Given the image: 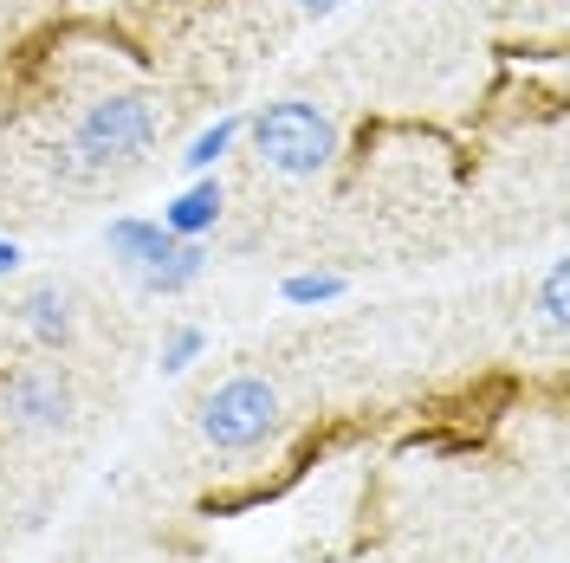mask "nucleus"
Wrapping results in <instances>:
<instances>
[{"instance_id": "obj_2", "label": "nucleus", "mask_w": 570, "mask_h": 563, "mask_svg": "<svg viewBox=\"0 0 570 563\" xmlns=\"http://www.w3.org/2000/svg\"><path fill=\"white\" fill-rule=\"evenodd\" d=\"M240 137H247L253 156L285 181L324 176V169L337 162V149H344L337 117H331L324 105H312V98H273V105H259Z\"/></svg>"}, {"instance_id": "obj_10", "label": "nucleus", "mask_w": 570, "mask_h": 563, "mask_svg": "<svg viewBox=\"0 0 570 563\" xmlns=\"http://www.w3.org/2000/svg\"><path fill=\"white\" fill-rule=\"evenodd\" d=\"M344 292H351V279L331 273V266H324V273H285L279 279V298L285 305H298V312H312V305H337Z\"/></svg>"}, {"instance_id": "obj_1", "label": "nucleus", "mask_w": 570, "mask_h": 563, "mask_svg": "<svg viewBox=\"0 0 570 563\" xmlns=\"http://www.w3.org/2000/svg\"><path fill=\"white\" fill-rule=\"evenodd\" d=\"M163 98L142 91V85H110L98 98L71 110L66 142H59V162L85 181H110V176H130L149 162V149L163 142Z\"/></svg>"}, {"instance_id": "obj_4", "label": "nucleus", "mask_w": 570, "mask_h": 563, "mask_svg": "<svg viewBox=\"0 0 570 563\" xmlns=\"http://www.w3.org/2000/svg\"><path fill=\"white\" fill-rule=\"evenodd\" d=\"M279 427L285 402L259 369H234V376H220L214 388L195 395V434L214 454H259L266 441H279Z\"/></svg>"}, {"instance_id": "obj_9", "label": "nucleus", "mask_w": 570, "mask_h": 563, "mask_svg": "<svg viewBox=\"0 0 570 563\" xmlns=\"http://www.w3.org/2000/svg\"><path fill=\"white\" fill-rule=\"evenodd\" d=\"M538 324H544L551 344H564V330H570V259H551V266H544V279H538Z\"/></svg>"}, {"instance_id": "obj_7", "label": "nucleus", "mask_w": 570, "mask_h": 563, "mask_svg": "<svg viewBox=\"0 0 570 563\" xmlns=\"http://www.w3.org/2000/svg\"><path fill=\"white\" fill-rule=\"evenodd\" d=\"M220 214H227V188H220V176H195L176 201L163 208V227L181 234V240H208L214 227H220Z\"/></svg>"}, {"instance_id": "obj_3", "label": "nucleus", "mask_w": 570, "mask_h": 563, "mask_svg": "<svg viewBox=\"0 0 570 563\" xmlns=\"http://www.w3.org/2000/svg\"><path fill=\"white\" fill-rule=\"evenodd\" d=\"M105 253L142 298H181L188 285L208 273V247L169 234V227L149 220V214H117L105 227Z\"/></svg>"}, {"instance_id": "obj_13", "label": "nucleus", "mask_w": 570, "mask_h": 563, "mask_svg": "<svg viewBox=\"0 0 570 563\" xmlns=\"http://www.w3.org/2000/svg\"><path fill=\"white\" fill-rule=\"evenodd\" d=\"M20 266H27V247L20 240H0V279H13Z\"/></svg>"}, {"instance_id": "obj_8", "label": "nucleus", "mask_w": 570, "mask_h": 563, "mask_svg": "<svg viewBox=\"0 0 570 563\" xmlns=\"http://www.w3.org/2000/svg\"><path fill=\"white\" fill-rule=\"evenodd\" d=\"M240 130H247V117H240V110L214 117L208 130H195V137H188V149H181V169H188V176H214V169H220V162L234 156Z\"/></svg>"}, {"instance_id": "obj_11", "label": "nucleus", "mask_w": 570, "mask_h": 563, "mask_svg": "<svg viewBox=\"0 0 570 563\" xmlns=\"http://www.w3.org/2000/svg\"><path fill=\"white\" fill-rule=\"evenodd\" d=\"M202 350H208V330H202V324H169V330H163V350H156V369H163V376H181Z\"/></svg>"}, {"instance_id": "obj_12", "label": "nucleus", "mask_w": 570, "mask_h": 563, "mask_svg": "<svg viewBox=\"0 0 570 563\" xmlns=\"http://www.w3.org/2000/svg\"><path fill=\"white\" fill-rule=\"evenodd\" d=\"M285 7H292L298 20H331V13H344L351 0H285Z\"/></svg>"}, {"instance_id": "obj_5", "label": "nucleus", "mask_w": 570, "mask_h": 563, "mask_svg": "<svg viewBox=\"0 0 570 563\" xmlns=\"http://www.w3.org/2000/svg\"><path fill=\"white\" fill-rule=\"evenodd\" d=\"M0 422L13 434H33V441H52L78 427V383L59 356H33V363H13L0 369Z\"/></svg>"}, {"instance_id": "obj_6", "label": "nucleus", "mask_w": 570, "mask_h": 563, "mask_svg": "<svg viewBox=\"0 0 570 563\" xmlns=\"http://www.w3.org/2000/svg\"><path fill=\"white\" fill-rule=\"evenodd\" d=\"M0 312H7V324H13L39 356H66L71 344H78V298H71V285H59V279H33L27 292H13Z\"/></svg>"}]
</instances>
